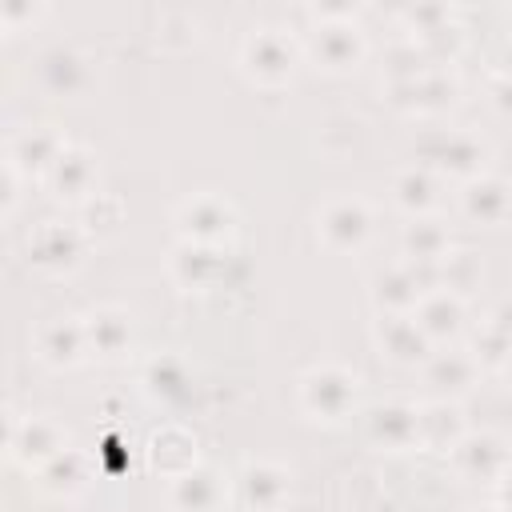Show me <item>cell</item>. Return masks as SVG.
<instances>
[{
  "mask_svg": "<svg viewBox=\"0 0 512 512\" xmlns=\"http://www.w3.org/2000/svg\"><path fill=\"white\" fill-rule=\"evenodd\" d=\"M460 296L456 292H448V288H428L420 300H416V308H412V320L424 328V336L428 340H436V336H448V332H456L460 328Z\"/></svg>",
  "mask_w": 512,
  "mask_h": 512,
  "instance_id": "10",
  "label": "cell"
},
{
  "mask_svg": "<svg viewBox=\"0 0 512 512\" xmlns=\"http://www.w3.org/2000/svg\"><path fill=\"white\" fill-rule=\"evenodd\" d=\"M432 176L428 172H420V168H408V172H400L396 176V200L408 208V212H420V208H428L432 204Z\"/></svg>",
  "mask_w": 512,
  "mask_h": 512,
  "instance_id": "22",
  "label": "cell"
},
{
  "mask_svg": "<svg viewBox=\"0 0 512 512\" xmlns=\"http://www.w3.org/2000/svg\"><path fill=\"white\" fill-rule=\"evenodd\" d=\"M8 448H12V456H20L28 468H32V464L44 468L56 452H64V444H60V428H56L52 420H44V416L12 420V428H8Z\"/></svg>",
  "mask_w": 512,
  "mask_h": 512,
  "instance_id": "2",
  "label": "cell"
},
{
  "mask_svg": "<svg viewBox=\"0 0 512 512\" xmlns=\"http://www.w3.org/2000/svg\"><path fill=\"white\" fill-rule=\"evenodd\" d=\"M36 348L48 364H72L88 340H84V324H64V320H48L40 332H36Z\"/></svg>",
  "mask_w": 512,
  "mask_h": 512,
  "instance_id": "11",
  "label": "cell"
},
{
  "mask_svg": "<svg viewBox=\"0 0 512 512\" xmlns=\"http://www.w3.org/2000/svg\"><path fill=\"white\" fill-rule=\"evenodd\" d=\"M220 476L212 468H188L180 476H172V488H168V504L176 512H216L220 504Z\"/></svg>",
  "mask_w": 512,
  "mask_h": 512,
  "instance_id": "6",
  "label": "cell"
},
{
  "mask_svg": "<svg viewBox=\"0 0 512 512\" xmlns=\"http://www.w3.org/2000/svg\"><path fill=\"white\" fill-rule=\"evenodd\" d=\"M236 488H240V500L248 512H272L280 500H284V472L272 468V464H248L240 476H236Z\"/></svg>",
  "mask_w": 512,
  "mask_h": 512,
  "instance_id": "9",
  "label": "cell"
},
{
  "mask_svg": "<svg viewBox=\"0 0 512 512\" xmlns=\"http://www.w3.org/2000/svg\"><path fill=\"white\" fill-rule=\"evenodd\" d=\"M404 248H408V260L440 264L448 256V232L436 220H412L404 232Z\"/></svg>",
  "mask_w": 512,
  "mask_h": 512,
  "instance_id": "18",
  "label": "cell"
},
{
  "mask_svg": "<svg viewBox=\"0 0 512 512\" xmlns=\"http://www.w3.org/2000/svg\"><path fill=\"white\" fill-rule=\"evenodd\" d=\"M496 512H512V464L496 480Z\"/></svg>",
  "mask_w": 512,
  "mask_h": 512,
  "instance_id": "23",
  "label": "cell"
},
{
  "mask_svg": "<svg viewBox=\"0 0 512 512\" xmlns=\"http://www.w3.org/2000/svg\"><path fill=\"white\" fill-rule=\"evenodd\" d=\"M428 376H432L436 384L448 380L444 388H468L472 376H476V360L464 356V352H436L432 364H428Z\"/></svg>",
  "mask_w": 512,
  "mask_h": 512,
  "instance_id": "21",
  "label": "cell"
},
{
  "mask_svg": "<svg viewBox=\"0 0 512 512\" xmlns=\"http://www.w3.org/2000/svg\"><path fill=\"white\" fill-rule=\"evenodd\" d=\"M320 232L332 248H356L368 236V204L356 196L328 200L320 212Z\"/></svg>",
  "mask_w": 512,
  "mask_h": 512,
  "instance_id": "4",
  "label": "cell"
},
{
  "mask_svg": "<svg viewBox=\"0 0 512 512\" xmlns=\"http://www.w3.org/2000/svg\"><path fill=\"white\" fill-rule=\"evenodd\" d=\"M28 248H32V256L40 264H68L76 256V228H68V224H44Z\"/></svg>",
  "mask_w": 512,
  "mask_h": 512,
  "instance_id": "20",
  "label": "cell"
},
{
  "mask_svg": "<svg viewBox=\"0 0 512 512\" xmlns=\"http://www.w3.org/2000/svg\"><path fill=\"white\" fill-rule=\"evenodd\" d=\"M60 140L52 136V132H44V128H32V132H24V136H16L12 140V156H8V164L12 168H28V164H36V168H52V160L60 156Z\"/></svg>",
  "mask_w": 512,
  "mask_h": 512,
  "instance_id": "16",
  "label": "cell"
},
{
  "mask_svg": "<svg viewBox=\"0 0 512 512\" xmlns=\"http://www.w3.org/2000/svg\"><path fill=\"white\" fill-rule=\"evenodd\" d=\"M48 180L60 188V196L64 192L68 196H80L88 188V180H92V164H88V156L80 148H60V156L48 168Z\"/></svg>",
  "mask_w": 512,
  "mask_h": 512,
  "instance_id": "19",
  "label": "cell"
},
{
  "mask_svg": "<svg viewBox=\"0 0 512 512\" xmlns=\"http://www.w3.org/2000/svg\"><path fill=\"white\" fill-rule=\"evenodd\" d=\"M356 400V376H348L344 368H312L304 380H300V404L320 416V420H340Z\"/></svg>",
  "mask_w": 512,
  "mask_h": 512,
  "instance_id": "1",
  "label": "cell"
},
{
  "mask_svg": "<svg viewBox=\"0 0 512 512\" xmlns=\"http://www.w3.org/2000/svg\"><path fill=\"white\" fill-rule=\"evenodd\" d=\"M504 368H508V380H512V356H508V364H504Z\"/></svg>",
  "mask_w": 512,
  "mask_h": 512,
  "instance_id": "24",
  "label": "cell"
},
{
  "mask_svg": "<svg viewBox=\"0 0 512 512\" xmlns=\"http://www.w3.org/2000/svg\"><path fill=\"white\" fill-rule=\"evenodd\" d=\"M452 452H456V464H460L464 476H480V480H492V484L512 464V456L504 452V444L492 440V436H460Z\"/></svg>",
  "mask_w": 512,
  "mask_h": 512,
  "instance_id": "7",
  "label": "cell"
},
{
  "mask_svg": "<svg viewBox=\"0 0 512 512\" xmlns=\"http://www.w3.org/2000/svg\"><path fill=\"white\" fill-rule=\"evenodd\" d=\"M80 324H84V340H88V348H96V352H104V356L120 352L124 340H128V320H124V312H116V308L88 312Z\"/></svg>",
  "mask_w": 512,
  "mask_h": 512,
  "instance_id": "14",
  "label": "cell"
},
{
  "mask_svg": "<svg viewBox=\"0 0 512 512\" xmlns=\"http://www.w3.org/2000/svg\"><path fill=\"white\" fill-rule=\"evenodd\" d=\"M356 52H360L356 28H348V24H320V28H316V56H320L328 68L352 64Z\"/></svg>",
  "mask_w": 512,
  "mask_h": 512,
  "instance_id": "17",
  "label": "cell"
},
{
  "mask_svg": "<svg viewBox=\"0 0 512 512\" xmlns=\"http://www.w3.org/2000/svg\"><path fill=\"white\" fill-rule=\"evenodd\" d=\"M244 68L260 80H284L292 72V44L280 28H256L244 44Z\"/></svg>",
  "mask_w": 512,
  "mask_h": 512,
  "instance_id": "3",
  "label": "cell"
},
{
  "mask_svg": "<svg viewBox=\"0 0 512 512\" xmlns=\"http://www.w3.org/2000/svg\"><path fill=\"white\" fill-rule=\"evenodd\" d=\"M176 224H180L184 240H192V244H212V240H220V236L232 228V208H228L220 196H196V200H188V204L180 208Z\"/></svg>",
  "mask_w": 512,
  "mask_h": 512,
  "instance_id": "5",
  "label": "cell"
},
{
  "mask_svg": "<svg viewBox=\"0 0 512 512\" xmlns=\"http://www.w3.org/2000/svg\"><path fill=\"white\" fill-rule=\"evenodd\" d=\"M476 512H496V508H476Z\"/></svg>",
  "mask_w": 512,
  "mask_h": 512,
  "instance_id": "25",
  "label": "cell"
},
{
  "mask_svg": "<svg viewBox=\"0 0 512 512\" xmlns=\"http://www.w3.org/2000/svg\"><path fill=\"white\" fill-rule=\"evenodd\" d=\"M380 344L396 360H420L428 352V336L412 316H384L380 324Z\"/></svg>",
  "mask_w": 512,
  "mask_h": 512,
  "instance_id": "12",
  "label": "cell"
},
{
  "mask_svg": "<svg viewBox=\"0 0 512 512\" xmlns=\"http://www.w3.org/2000/svg\"><path fill=\"white\" fill-rule=\"evenodd\" d=\"M372 428V440L384 444V448H408V444H420V408H408V404H380L368 420Z\"/></svg>",
  "mask_w": 512,
  "mask_h": 512,
  "instance_id": "8",
  "label": "cell"
},
{
  "mask_svg": "<svg viewBox=\"0 0 512 512\" xmlns=\"http://www.w3.org/2000/svg\"><path fill=\"white\" fill-rule=\"evenodd\" d=\"M40 484L44 488H52V492H80L84 484H88V464H84V456L80 452H72V448H64V452H56L44 468H40Z\"/></svg>",
  "mask_w": 512,
  "mask_h": 512,
  "instance_id": "15",
  "label": "cell"
},
{
  "mask_svg": "<svg viewBox=\"0 0 512 512\" xmlns=\"http://www.w3.org/2000/svg\"><path fill=\"white\" fill-rule=\"evenodd\" d=\"M464 212L472 220H484V224L500 220L508 212V184L504 180H492V176L468 180V188H464Z\"/></svg>",
  "mask_w": 512,
  "mask_h": 512,
  "instance_id": "13",
  "label": "cell"
}]
</instances>
